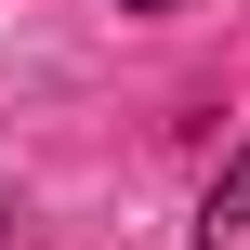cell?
Segmentation results:
<instances>
[{
    "label": "cell",
    "instance_id": "6da1fadb",
    "mask_svg": "<svg viewBox=\"0 0 250 250\" xmlns=\"http://www.w3.org/2000/svg\"><path fill=\"white\" fill-rule=\"evenodd\" d=\"M198 250H250V158L211 185V211H198Z\"/></svg>",
    "mask_w": 250,
    "mask_h": 250
},
{
    "label": "cell",
    "instance_id": "7a4b0ae2",
    "mask_svg": "<svg viewBox=\"0 0 250 250\" xmlns=\"http://www.w3.org/2000/svg\"><path fill=\"white\" fill-rule=\"evenodd\" d=\"M132 13H185V0H132Z\"/></svg>",
    "mask_w": 250,
    "mask_h": 250
}]
</instances>
